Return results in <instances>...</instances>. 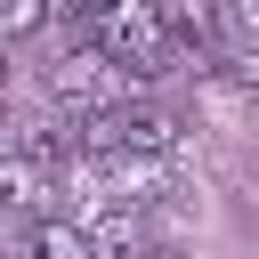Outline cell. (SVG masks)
Here are the masks:
<instances>
[{
	"mask_svg": "<svg viewBox=\"0 0 259 259\" xmlns=\"http://www.w3.org/2000/svg\"><path fill=\"white\" fill-rule=\"evenodd\" d=\"M89 40H97L105 57H121V65L138 73V89L170 81L178 57H186V40H178V24H170V0H97V8H89Z\"/></svg>",
	"mask_w": 259,
	"mask_h": 259,
	"instance_id": "1",
	"label": "cell"
},
{
	"mask_svg": "<svg viewBox=\"0 0 259 259\" xmlns=\"http://www.w3.org/2000/svg\"><path fill=\"white\" fill-rule=\"evenodd\" d=\"M178 146H186V121L154 97H121V105L81 113V154L89 162H170Z\"/></svg>",
	"mask_w": 259,
	"mask_h": 259,
	"instance_id": "2",
	"label": "cell"
},
{
	"mask_svg": "<svg viewBox=\"0 0 259 259\" xmlns=\"http://www.w3.org/2000/svg\"><path fill=\"white\" fill-rule=\"evenodd\" d=\"M49 97H57L65 113H97V105H121V97H138V73L89 40V49H65V57L49 65Z\"/></svg>",
	"mask_w": 259,
	"mask_h": 259,
	"instance_id": "3",
	"label": "cell"
},
{
	"mask_svg": "<svg viewBox=\"0 0 259 259\" xmlns=\"http://www.w3.org/2000/svg\"><path fill=\"white\" fill-rule=\"evenodd\" d=\"M0 194H8V210L32 227V219H49V210H57L65 170H57V162H40V154H24V146H8V162H0Z\"/></svg>",
	"mask_w": 259,
	"mask_h": 259,
	"instance_id": "4",
	"label": "cell"
},
{
	"mask_svg": "<svg viewBox=\"0 0 259 259\" xmlns=\"http://www.w3.org/2000/svg\"><path fill=\"white\" fill-rule=\"evenodd\" d=\"M24 259H105V251H97V235H89V227H73V219H57V210H49V219H32V227H24Z\"/></svg>",
	"mask_w": 259,
	"mask_h": 259,
	"instance_id": "5",
	"label": "cell"
},
{
	"mask_svg": "<svg viewBox=\"0 0 259 259\" xmlns=\"http://www.w3.org/2000/svg\"><path fill=\"white\" fill-rule=\"evenodd\" d=\"M210 8L227 32V57H259V0H210Z\"/></svg>",
	"mask_w": 259,
	"mask_h": 259,
	"instance_id": "6",
	"label": "cell"
},
{
	"mask_svg": "<svg viewBox=\"0 0 259 259\" xmlns=\"http://www.w3.org/2000/svg\"><path fill=\"white\" fill-rule=\"evenodd\" d=\"M57 0H8V32L24 40V32H40V16H49Z\"/></svg>",
	"mask_w": 259,
	"mask_h": 259,
	"instance_id": "7",
	"label": "cell"
},
{
	"mask_svg": "<svg viewBox=\"0 0 259 259\" xmlns=\"http://www.w3.org/2000/svg\"><path fill=\"white\" fill-rule=\"evenodd\" d=\"M57 8H65V16H89V8H97V0H57Z\"/></svg>",
	"mask_w": 259,
	"mask_h": 259,
	"instance_id": "8",
	"label": "cell"
}]
</instances>
